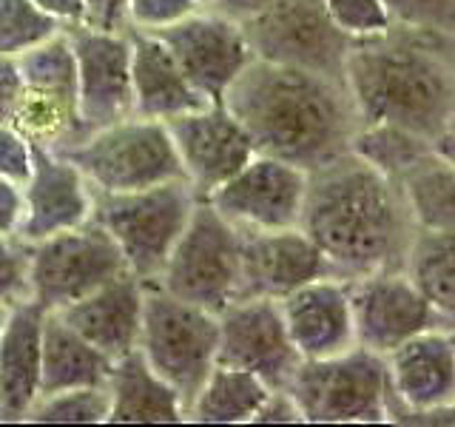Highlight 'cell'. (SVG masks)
<instances>
[{"label": "cell", "instance_id": "6da1fadb", "mask_svg": "<svg viewBox=\"0 0 455 427\" xmlns=\"http://www.w3.org/2000/svg\"><path fill=\"white\" fill-rule=\"evenodd\" d=\"M345 89L359 123H384L455 146V35L390 26L350 40Z\"/></svg>", "mask_w": 455, "mask_h": 427}, {"label": "cell", "instance_id": "7a4b0ae2", "mask_svg": "<svg viewBox=\"0 0 455 427\" xmlns=\"http://www.w3.org/2000/svg\"><path fill=\"white\" fill-rule=\"evenodd\" d=\"M222 106L245 128L256 154L316 171L350 151L359 117L345 83L316 71L251 60Z\"/></svg>", "mask_w": 455, "mask_h": 427}, {"label": "cell", "instance_id": "3957f363", "mask_svg": "<svg viewBox=\"0 0 455 427\" xmlns=\"http://www.w3.org/2000/svg\"><path fill=\"white\" fill-rule=\"evenodd\" d=\"M299 228L339 279L402 268L419 231L398 185L350 151L307 174Z\"/></svg>", "mask_w": 455, "mask_h": 427}, {"label": "cell", "instance_id": "277c9868", "mask_svg": "<svg viewBox=\"0 0 455 427\" xmlns=\"http://www.w3.org/2000/svg\"><path fill=\"white\" fill-rule=\"evenodd\" d=\"M196 203V191L177 177L125 194L94 191L92 220L120 248L128 274L140 282H156Z\"/></svg>", "mask_w": 455, "mask_h": 427}, {"label": "cell", "instance_id": "5b68a950", "mask_svg": "<svg viewBox=\"0 0 455 427\" xmlns=\"http://www.w3.org/2000/svg\"><path fill=\"white\" fill-rule=\"evenodd\" d=\"M217 313L182 302L154 282H142L137 350L154 374L180 393L185 410L208 370L217 365Z\"/></svg>", "mask_w": 455, "mask_h": 427}, {"label": "cell", "instance_id": "8992f818", "mask_svg": "<svg viewBox=\"0 0 455 427\" xmlns=\"http://www.w3.org/2000/svg\"><path fill=\"white\" fill-rule=\"evenodd\" d=\"M57 154L75 163L97 194L140 191L182 177L168 125L137 114L92 128Z\"/></svg>", "mask_w": 455, "mask_h": 427}, {"label": "cell", "instance_id": "52a82bcc", "mask_svg": "<svg viewBox=\"0 0 455 427\" xmlns=\"http://www.w3.org/2000/svg\"><path fill=\"white\" fill-rule=\"evenodd\" d=\"M284 388L310 424L387 422V365L384 356L353 345L324 359H302Z\"/></svg>", "mask_w": 455, "mask_h": 427}, {"label": "cell", "instance_id": "ba28073f", "mask_svg": "<svg viewBox=\"0 0 455 427\" xmlns=\"http://www.w3.org/2000/svg\"><path fill=\"white\" fill-rule=\"evenodd\" d=\"M242 231L199 199L154 285L182 302L220 313L239 294Z\"/></svg>", "mask_w": 455, "mask_h": 427}, {"label": "cell", "instance_id": "9c48e42d", "mask_svg": "<svg viewBox=\"0 0 455 427\" xmlns=\"http://www.w3.org/2000/svg\"><path fill=\"white\" fill-rule=\"evenodd\" d=\"M125 270L114 239L89 220L71 231L28 242V302L40 310H63Z\"/></svg>", "mask_w": 455, "mask_h": 427}, {"label": "cell", "instance_id": "30bf717a", "mask_svg": "<svg viewBox=\"0 0 455 427\" xmlns=\"http://www.w3.org/2000/svg\"><path fill=\"white\" fill-rule=\"evenodd\" d=\"M242 28L253 60L316 71L333 80L345 77L350 37L327 18L322 0H274L253 18L242 20Z\"/></svg>", "mask_w": 455, "mask_h": 427}, {"label": "cell", "instance_id": "8fae6325", "mask_svg": "<svg viewBox=\"0 0 455 427\" xmlns=\"http://www.w3.org/2000/svg\"><path fill=\"white\" fill-rule=\"evenodd\" d=\"M355 345L387 356L407 339L433 327H455V319L438 313L412 288L402 268L376 270L347 279Z\"/></svg>", "mask_w": 455, "mask_h": 427}, {"label": "cell", "instance_id": "7c38bea8", "mask_svg": "<svg viewBox=\"0 0 455 427\" xmlns=\"http://www.w3.org/2000/svg\"><path fill=\"white\" fill-rule=\"evenodd\" d=\"M305 189L307 171L276 157L253 154L205 199L242 234L276 231V228L299 225Z\"/></svg>", "mask_w": 455, "mask_h": 427}, {"label": "cell", "instance_id": "4fadbf2b", "mask_svg": "<svg viewBox=\"0 0 455 427\" xmlns=\"http://www.w3.org/2000/svg\"><path fill=\"white\" fill-rule=\"evenodd\" d=\"M156 35L208 103H222L231 83L253 60L242 23L217 9H196Z\"/></svg>", "mask_w": 455, "mask_h": 427}, {"label": "cell", "instance_id": "5bb4252c", "mask_svg": "<svg viewBox=\"0 0 455 427\" xmlns=\"http://www.w3.org/2000/svg\"><path fill=\"white\" fill-rule=\"evenodd\" d=\"M217 365L242 367L270 388H284L302 356L296 353L276 299L236 296L220 313Z\"/></svg>", "mask_w": 455, "mask_h": 427}, {"label": "cell", "instance_id": "9a60e30c", "mask_svg": "<svg viewBox=\"0 0 455 427\" xmlns=\"http://www.w3.org/2000/svg\"><path fill=\"white\" fill-rule=\"evenodd\" d=\"M77 66V114L85 132L132 117V37L89 26L66 28Z\"/></svg>", "mask_w": 455, "mask_h": 427}, {"label": "cell", "instance_id": "2e32d148", "mask_svg": "<svg viewBox=\"0 0 455 427\" xmlns=\"http://www.w3.org/2000/svg\"><path fill=\"white\" fill-rule=\"evenodd\" d=\"M165 125L174 142L182 180L191 185L199 199L220 189L256 154L248 132L222 103L180 114Z\"/></svg>", "mask_w": 455, "mask_h": 427}, {"label": "cell", "instance_id": "e0dca14e", "mask_svg": "<svg viewBox=\"0 0 455 427\" xmlns=\"http://www.w3.org/2000/svg\"><path fill=\"white\" fill-rule=\"evenodd\" d=\"M387 365V422L410 413L455 407V327H433L384 356Z\"/></svg>", "mask_w": 455, "mask_h": 427}, {"label": "cell", "instance_id": "ac0fdd59", "mask_svg": "<svg viewBox=\"0 0 455 427\" xmlns=\"http://www.w3.org/2000/svg\"><path fill=\"white\" fill-rule=\"evenodd\" d=\"M20 189L23 217L18 239L23 242H40L92 220L94 189L75 163L52 149L32 146V165Z\"/></svg>", "mask_w": 455, "mask_h": 427}, {"label": "cell", "instance_id": "d6986e66", "mask_svg": "<svg viewBox=\"0 0 455 427\" xmlns=\"http://www.w3.org/2000/svg\"><path fill=\"white\" fill-rule=\"evenodd\" d=\"M327 274L331 268L324 256L299 225L242 234L236 296H265L279 302L305 282Z\"/></svg>", "mask_w": 455, "mask_h": 427}, {"label": "cell", "instance_id": "ffe728a7", "mask_svg": "<svg viewBox=\"0 0 455 427\" xmlns=\"http://www.w3.org/2000/svg\"><path fill=\"white\" fill-rule=\"evenodd\" d=\"M282 319L302 359H324L355 345L350 285L339 277H319L279 299Z\"/></svg>", "mask_w": 455, "mask_h": 427}, {"label": "cell", "instance_id": "44dd1931", "mask_svg": "<svg viewBox=\"0 0 455 427\" xmlns=\"http://www.w3.org/2000/svg\"><path fill=\"white\" fill-rule=\"evenodd\" d=\"M54 313H60L71 331H77L92 348L114 362L137 348L142 319V282L125 270V274L108 279L77 302Z\"/></svg>", "mask_w": 455, "mask_h": 427}, {"label": "cell", "instance_id": "7402d4cb", "mask_svg": "<svg viewBox=\"0 0 455 427\" xmlns=\"http://www.w3.org/2000/svg\"><path fill=\"white\" fill-rule=\"evenodd\" d=\"M132 37V111L137 117L168 123L211 106L199 94L168 46L154 32H128Z\"/></svg>", "mask_w": 455, "mask_h": 427}, {"label": "cell", "instance_id": "603a6c76", "mask_svg": "<svg viewBox=\"0 0 455 427\" xmlns=\"http://www.w3.org/2000/svg\"><path fill=\"white\" fill-rule=\"evenodd\" d=\"M40 327L43 310L35 302L9 308L0 331V422H26L40 396Z\"/></svg>", "mask_w": 455, "mask_h": 427}, {"label": "cell", "instance_id": "cb8c5ba5", "mask_svg": "<svg viewBox=\"0 0 455 427\" xmlns=\"http://www.w3.org/2000/svg\"><path fill=\"white\" fill-rule=\"evenodd\" d=\"M108 422L123 424H180L185 405L180 393L160 379L142 359L140 350L114 359L106 376Z\"/></svg>", "mask_w": 455, "mask_h": 427}, {"label": "cell", "instance_id": "d4e9b609", "mask_svg": "<svg viewBox=\"0 0 455 427\" xmlns=\"http://www.w3.org/2000/svg\"><path fill=\"white\" fill-rule=\"evenodd\" d=\"M108 367H111V359H106L97 348H92L77 331H71L60 313L43 310L40 396L71 391V388L106 384Z\"/></svg>", "mask_w": 455, "mask_h": 427}, {"label": "cell", "instance_id": "484cf974", "mask_svg": "<svg viewBox=\"0 0 455 427\" xmlns=\"http://www.w3.org/2000/svg\"><path fill=\"white\" fill-rule=\"evenodd\" d=\"M270 384L242 367L213 365L205 382L194 393L185 422L196 424H251Z\"/></svg>", "mask_w": 455, "mask_h": 427}, {"label": "cell", "instance_id": "4316f807", "mask_svg": "<svg viewBox=\"0 0 455 427\" xmlns=\"http://www.w3.org/2000/svg\"><path fill=\"white\" fill-rule=\"evenodd\" d=\"M412 225L421 231H455V157L427 154L404 177L395 180Z\"/></svg>", "mask_w": 455, "mask_h": 427}, {"label": "cell", "instance_id": "83f0119b", "mask_svg": "<svg viewBox=\"0 0 455 427\" xmlns=\"http://www.w3.org/2000/svg\"><path fill=\"white\" fill-rule=\"evenodd\" d=\"M402 270L438 313L455 319V231L419 228L407 246Z\"/></svg>", "mask_w": 455, "mask_h": 427}, {"label": "cell", "instance_id": "f1b7e54d", "mask_svg": "<svg viewBox=\"0 0 455 427\" xmlns=\"http://www.w3.org/2000/svg\"><path fill=\"white\" fill-rule=\"evenodd\" d=\"M23 77V94L40 103L77 109V66L66 32L37 43L35 49L14 57Z\"/></svg>", "mask_w": 455, "mask_h": 427}, {"label": "cell", "instance_id": "f546056e", "mask_svg": "<svg viewBox=\"0 0 455 427\" xmlns=\"http://www.w3.org/2000/svg\"><path fill=\"white\" fill-rule=\"evenodd\" d=\"M433 151H441L433 140L384 123H359L350 140V154H355L367 165H373L393 182L398 177H404L412 165L421 163Z\"/></svg>", "mask_w": 455, "mask_h": 427}, {"label": "cell", "instance_id": "4dcf8cb0", "mask_svg": "<svg viewBox=\"0 0 455 427\" xmlns=\"http://www.w3.org/2000/svg\"><path fill=\"white\" fill-rule=\"evenodd\" d=\"M26 422L35 424H103L108 422V391L106 384L94 388H71L37 396Z\"/></svg>", "mask_w": 455, "mask_h": 427}, {"label": "cell", "instance_id": "1f68e13d", "mask_svg": "<svg viewBox=\"0 0 455 427\" xmlns=\"http://www.w3.org/2000/svg\"><path fill=\"white\" fill-rule=\"evenodd\" d=\"M63 32L32 0H0V57H20L37 43Z\"/></svg>", "mask_w": 455, "mask_h": 427}, {"label": "cell", "instance_id": "d6a6232c", "mask_svg": "<svg viewBox=\"0 0 455 427\" xmlns=\"http://www.w3.org/2000/svg\"><path fill=\"white\" fill-rule=\"evenodd\" d=\"M327 18L350 40L373 37L393 26L381 0H322Z\"/></svg>", "mask_w": 455, "mask_h": 427}, {"label": "cell", "instance_id": "836d02e7", "mask_svg": "<svg viewBox=\"0 0 455 427\" xmlns=\"http://www.w3.org/2000/svg\"><path fill=\"white\" fill-rule=\"evenodd\" d=\"M393 26L455 35V0H381Z\"/></svg>", "mask_w": 455, "mask_h": 427}, {"label": "cell", "instance_id": "e575fe53", "mask_svg": "<svg viewBox=\"0 0 455 427\" xmlns=\"http://www.w3.org/2000/svg\"><path fill=\"white\" fill-rule=\"evenodd\" d=\"M28 302V242L0 234V305Z\"/></svg>", "mask_w": 455, "mask_h": 427}, {"label": "cell", "instance_id": "d590c367", "mask_svg": "<svg viewBox=\"0 0 455 427\" xmlns=\"http://www.w3.org/2000/svg\"><path fill=\"white\" fill-rule=\"evenodd\" d=\"M196 12L194 0H128V32H163Z\"/></svg>", "mask_w": 455, "mask_h": 427}, {"label": "cell", "instance_id": "8d00e7d4", "mask_svg": "<svg viewBox=\"0 0 455 427\" xmlns=\"http://www.w3.org/2000/svg\"><path fill=\"white\" fill-rule=\"evenodd\" d=\"M32 165V142L14 125H0V177L23 182Z\"/></svg>", "mask_w": 455, "mask_h": 427}, {"label": "cell", "instance_id": "74e56055", "mask_svg": "<svg viewBox=\"0 0 455 427\" xmlns=\"http://www.w3.org/2000/svg\"><path fill=\"white\" fill-rule=\"evenodd\" d=\"M83 26L128 32V0H83Z\"/></svg>", "mask_w": 455, "mask_h": 427}, {"label": "cell", "instance_id": "f35d334b", "mask_svg": "<svg viewBox=\"0 0 455 427\" xmlns=\"http://www.w3.org/2000/svg\"><path fill=\"white\" fill-rule=\"evenodd\" d=\"M253 424H299L302 413H299L296 399L288 388H270L262 405L253 413Z\"/></svg>", "mask_w": 455, "mask_h": 427}, {"label": "cell", "instance_id": "ab89813d", "mask_svg": "<svg viewBox=\"0 0 455 427\" xmlns=\"http://www.w3.org/2000/svg\"><path fill=\"white\" fill-rule=\"evenodd\" d=\"M20 100H23V77H20L18 60L0 57V125L14 123Z\"/></svg>", "mask_w": 455, "mask_h": 427}, {"label": "cell", "instance_id": "60d3db41", "mask_svg": "<svg viewBox=\"0 0 455 427\" xmlns=\"http://www.w3.org/2000/svg\"><path fill=\"white\" fill-rule=\"evenodd\" d=\"M23 217V189L20 182L0 177V234L18 237Z\"/></svg>", "mask_w": 455, "mask_h": 427}, {"label": "cell", "instance_id": "b9f144b4", "mask_svg": "<svg viewBox=\"0 0 455 427\" xmlns=\"http://www.w3.org/2000/svg\"><path fill=\"white\" fill-rule=\"evenodd\" d=\"M32 4L60 26L63 32L66 28L83 26V0H32Z\"/></svg>", "mask_w": 455, "mask_h": 427}, {"label": "cell", "instance_id": "7bdbcfd3", "mask_svg": "<svg viewBox=\"0 0 455 427\" xmlns=\"http://www.w3.org/2000/svg\"><path fill=\"white\" fill-rule=\"evenodd\" d=\"M270 4H274V0H220V4L213 6V9L242 23V20L253 18L256 12H262V9H265V6H270Z\"/></svg>", "mask_w": 455, "mask_h": 427}, {"label": "cell", "instance_id": "ee69618b", "mask_svg": "<svg viewBox=\"0 0 455 427\" xmlns=\"http://www.w3.org/2000/svg\"><path fill=\"white\" fill-rule=\"evenodd\" d=\"M194 4H196V9H213L220 0H194Z\"/></svg>", "mask_w": 455, "mask_h": 427}, {"label": "cell", "instance_id": "f6af8a7d", "mask_svg": "<svg viewBox=\"0 0 455 427\" xmlns=\"http://www.w3.org/2000/svg\"><path fill=\"white\" fill-rule=\"evenodd\" d=\"M6 317H9V308L0 305V331H4V325H6Z\"/></svg>", "mask_w": 455, "mask_h": 427}]
</instances>
